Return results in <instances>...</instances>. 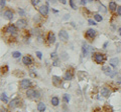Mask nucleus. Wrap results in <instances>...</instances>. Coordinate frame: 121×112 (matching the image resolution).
I'll return each instance as SVG.
<instances>
[{"instance_id":"obj_3","label":"nucleus","mask_w":121,"mask_h":112,"mask_svg":"<svg viewBox=\"0 0 121 112\" xmlns=\"http://www.w3.org/2000/svg\"><path fill=\"white\" fill-rule=\"evenodd\" d=\"M96 35H97V31L95 30V29H93V28L88 29V30L86 31V33H85L86 38L87 39H90V40H93L96 37Z\"/></svg>"},{"instance_id":"obj_22","label":"nucleus","mask_w":121,"mask_h":112,"mask_svg":"<svg viewBox=\"0 0 121 112\" xmlns=\"http://www.w3.org/2000/svg\"><path fill=\"white\" fill-rule=\"evenodd\" d=\"M94 20H95L96 22H101L102 20H103V17L101 16V14L99 13H96V14H94Z\"/></svg>"},{"instance_id":"obj_34","label":"nucleus","mask_w":121,"mask_h":112,"mask_svg":"<svg viewBox=\"0 0 121 112\" xmlns=\"http://www.w3.org/2000/svg\"><path fill=\"white\" fill-rule=\"evenodd\" d=\"M116 12H117V15H118V16H121V6H118V7H117Z\"/></svg>"},{"instance_id":"obj_16","label":"nucleus","mask_w":121,"mask_h":112,"mask_svg":"<svg viewBox=\"0 0 121 112\" xmlns=\"http://www.w3.org/2000/svg\"><path fill=\"white\" fill-rule=\"evenodd\" d=\"M52 84L55 85V86H60V84H62V79H60V77L59 76H52Z\"/></svg>"},{"instance_id":"obj_24","label":"nucleus","mask_w":121,"mask_h":112,"mask_svg":"<svg viewBox=\"0 0 121 112\" xmlns=\"http://www.w3.org/2000/svg\"><path fill=\"white\" fill-rule=\"evenodd\" d=\"M1 101L4 102V103L8 102V98H7V95H6L5 92H2V93H1Z\"/></svg>"},{"instance_id":"obj_18","label":"nucleus","mask_w":121,"mask_h":112,"mask_svg":"<svg viewBox=\"0 0 121 112\" xmlns=\"http://www.w3.org/2000/svg\"><path fill=\"white\" fill-rule=\"evenodd\" d=\"M36 108H37V110H39V112H43L45 109H47V106H45V104L43 102H39L37 103Z\"/></svg>"},{"instance_id":"obj_4","label":"nucleus","mask_w":121,"mask_h":112,"mask_svg":"<svg viewBox=\"0 0 121 112\" xmlns=\"http://www.w3.org/2000/svg\"><path fill=\"white\" fill-rule=\"evenodd\" d=\"M32 85L31 83V81H30L29 79H26V78H24V79H22L20 81V84H19V86L21 89H28L30 88V86Z\"/></svg>"},{"instance_id":"obj_9","label":"nucleus","mask_w":121,"mask_h":112,"mask_svg":"<svg viewBox=\"0 0 121 112\" xmlns=\"http://www.w3.org/2000/svg\"><path fill=\"white\" fill-rule=\"evenodd\" d=\"M48 11H50V9H48V5H41L39 8V14L41 16H48Z\"/></svg>"},{"instance_id":"obj_30","label":"nucleus","mask_w":121,"mask_h":112,"mask_svg":"<svg viewBox=\"0 0 121 112\" xmlns=\"http://www.w3.org/2000/svg\"><path fill=\"white\" fill-rule=\"evenodd\" d=\"M18 14H19L20 16H25V11L21 8H18Z\"/></svg>"},{"instance_id":"obj_15","label":"nucleus","mask_w":121,"mask_h":112,"mask_svg":"<svg viewBox=\"0 0 121 112\" xmlns=\"http://www.w3.org/2000/svg\"><path fill=\"white\" fill-rule=\"evenodd\" d=\"M35 93H36V90H35V89H27V91H26V96L30 99H35Z\"/></svg>"},{"instance_id":"obj_37","label":"nucleus","mask_w":121,"mask_h":112,"mask_svg":"<svg viewBox=\"0 0 121 112\" xmlns=\"http://www.w3.org/2000/svg\"><path fill=\"white\" fill-rule=\"evenodd\" d=\"M52 65H54V66H58L59 65V59H56V60L52 62Z\"/></svg>"},{"instance_id":"obj_36","label":"nucleus","mask_w":121,"mask_h":112,"mask_svg":"<svg viewBox=\"0 0 121 112\" xmlns=\"http://www.w3.org/2000/svg\"><path fill=\"white\" fill-rule=\"evenodd\" d=\"M87 2H88V0H80V4L82 6H85L87 4Z\"/></svg>"},{"instance_id":"obj_17","label":"nucleus","mask_w":121,"mask_h":112,"mask_svg":"<svg viewBox=\"0 0 121 112\" xmlns=\"http://www.w3.org/2000/svg\"><path fill=\"white\" fill-rule=\"evenodd\" d=\"M102 71H103L106 75H109V76H110L111 73L113 72L110 66H103V67H102Z\"/></svg>"},{"instance_id":"obj_19","label":"nucleus","mask_w":121,"mask_h":112,"mask_svg":"<svg viewBox=\"0 0 121 112\" xmlns=\"http://www.w3.org/2000/svg\"><path fill=\"white\" fill-rule=\"evenodd\" d=\"M109 63H110V65L112 67H116L117 65H118V63H119V59L118 58H111L110 60H109Z\"/></svg>"},{"instance_id":"obj_47","label":"nucleus","mask_w":121,"mask_h":112,"mask_svg":"<svg viewBox=\"0 0 121 112\" xmlns=\"http://www.w3.org/2000/svg\"><path fill=\"white\" fill-rule=\"evenodd\" d=\"M94 0H88V2H93Z\"/></svg>"},{"instance_id":"obj_26","label":"nucleus","mask_w":121,"mask_h":112,"mask_svg":"<svg viewBox=\"0 0 121 112\" xmlns=\"http://www.w3.org/2000/svg\"><path fill=\"white\" fill-rule=\"evenodd\" d=\"M21 56V53L19 51H14V52H12V57L13 58H19Z\"/></svg>"},{"instance_id":"obj_2","label":"nucleus","mask_w":121,"mask_h":112,"mask_svg":"<svg viewBox=\"0 0 121 112\" xmlns=\"http://www.w3.org/2000/svg\"><path fill=\"white\" fill-rule=\"evenodd\" d=\"M4 31L10 35H15L17 32V26L16 24H9L4 28Z\"/></svg>"},{"instance_id":"obj_13","label":"nucleus","mask_w":121,"mask_h":112,"mask_svg":"<svg viewBox=\"0 0 121 112\" xmlns=\"http://www.w3.org/2000/svg\"><path fill=\"white\" fill-rule=\"evenodd\" d=\"M111 94V90H110V88H108V87H103L101 89V95L103 96V97H109Z\"/></svg>"},{"instance_id":"obj_40","label":"nucleus","mask_w":121,"mask_h":112,"mask_svg":"<svg viewBox=\"0 0 121 112\" xmlns=\"http://www.w3.org/2000/svg\"><path fill=\"white\" fill-rule=\"evenodd\" d=\"M68 18H70V14H66L65 17H64V19H68Z\"/></svg>"},{"instance_id":"obj_38","label":"nucleus","mask_w":121,"mask_h":112,"mask_svg":"<svg viewBox=\"0 0 121 112\" xmlns=\"http://www.w3.org/2000/svg\"><path fill=\"white\" fill-rule=\"evenodd\" d=\"M33 72H35V71H32V70H31V71H30V72H29L30 76H31V77H36V73H33Z\"/></svg>"},{"instance_id":"obj_48","label":"nucleus","mask_w":121,"mask_h":112,"mask_svg":"<svg viewBox=\"0 0 121 112\" xmlns=\"http://www.w3.org/2000/svg\"><path fill=\"white\" fill-rule=\"evenodd\" d=\"M119 33H120V35H121V28H119Z\"/></svg>"},{"instance_id":"obj_49","label":"nucleus","mask_w":121,"mask_h":112,"mask_svg":"<svg viewBox=\"0 0 121 112\" xmlns=\"http://www.w3.org/2000/svg\"><path fill=\"white\" fill-rule=\"evenodd\" d=\"M117 1H121V0H117Z\"/></svg>"},{"instance_id":"obj_6","label":"nucleus","mask_w":121,"mask_h":112,"mask_svg":"<svg viewBox=\"0 0 121 112\" xmlns=\"http://www.w3.org/2000/svg\"><path fill=\"white\" fill-rule=\"evenodd\" d=\"M20 103H21V100H20L19 98H14V99H12V100H11V101L9 102L8 106H9L10 109H14V108H16V107L19 106Z\"/></svg>"},{"instance_id":"obj_35","label":"nucleus","mask_w":121,"mask_h":112,"mask_svg":"<svg viewBox=\"0 0 121 112\" xmlns=\"http://www.w3.org/2000/svg\"><path fill=\"white\" fill-rule=\"evenodd\" d=\"M51 58L52 59H56V51H54V52H52L51 53Z\"/></svg>"},{"instance_id":"obj_28","label":"nucleus","mask_w":121,"mask_h":112,"mask_svg":"<svg viewBox=\"0 0 121 112\" xmlns=\"http://www.w3.org/2000/svg\"><path fill=\"white\" fill-rule=\"evenodd\" d=\"M69 3H70V6H71V8H72V9H74V10L77 9V6L75 5L74 0H69Z\"/></svg>"},{"instance_id":"obj_33","label":"nucleus","mask_w":121,"mask_h":112,"mask_svg":"<svg viewBox=\"0 0 121 112\" xmlns=\"http://www.w3.org/2000/svg\"><path fill=\"white\" fill-rule=\"evenodd\" d=\"M88 23H89V25H97L96 24V21L95 20H92V19H88Z\"/></svg>"},{"instance_id":"obj_23","label":"nucleus","mask_w":121,"mask_h":112,"mask_svg":"<svg viewBox=\"0 0 121 112\" xmlns=\"http://www.w3.org/2000/svg\"><path fill=\"white\" fill-rule=\"evenodd\" d=\"M63 100L65 103H69L70 100H71V97H70V94H68V93H65V94L63 95Z\"/></svg>"},{"instance_id":"obj_41","label":"nucleus","mask_w":121,"mask_h":112,"mask_svg":"<svg viewBox=\"0 0 121 112\" xmlns=\"http://www.w3.org/2000/svg\"><path fill=\"white\" fill-rule=\"evenodd\" d=\"M108 43H109V42H105V43H104V45H103V48H104V49H105V48H106V47H107V45H108Z\"/></svg>"},{"instance_id":"obj_46","label":"nucleus","mask_w":121,"mask_h":112,"mask_svg":"<svg viewBox=\"0 0 121 112\" xmlns=\"http://www.w3.org/2000/svg\"><path fill=\"white\" fill-rule=\"evenodd\" d=\"M64 112H69V111H68V110L66 109V106H65V107H64Z\"/></svg>"},{"instance_id":"obj_1","label":"nucleus","mask_w":121,"mask_h":112,"mask_svg":"<svg viewBox=\"0 0 121 112\" xmlns=\"http://www.w3.org/2000/svg\"><path fill=\"white\" fill-rule=\"evenodd\" d=\"M94 56V60L97 64H104V62L106 61V55L103 53H95Z\"/></svg>"},{"instance_id":"obj_39","label":"nucleus","mask_w":121,"mask_h":112,"mask_svg":"<svg viewBox=\"0 0 121 112\" xmlns=\"http://www.w3.org/2000/svg\"><path fill=\"white\" fill-rule=\"evenodd\" d=\"M116 82H117V83H118V84H121V77H119L118 79L116 80Z\"/></svg>"},{"instance_id":"obj_42","label":"nucleus","mask_w":121,"mask_h":112,"mask_svg":"<svg viewBox=\"0 0 121 112\" xmlns=\"http://www.w3.org/2000/svg\"><path fill=\"white\" fill-rule=\"evenodd\" d=\"M1 112H8V111H7V109H5V108H1Z\"/></svg>"},{"instance_id":"obj_11","label":"nucleus","mask_w":121,"mask_h":112,"mask_svg":"<svg viewBox=\"0 0 121 112\" xmlns=\"http://www.w3.org/2000/svg\"><path fill=\"white\" fill-rule=\"evenodd\" d=\"M16 26H17V28H19V29H23L26 27V25H27V21H26L25 19H23V18H21V19H18L16 21Z\"/></svg>"},{"instance_id":"obj_21","label":"nucleus","mask_w":121,"mask_h":112,"mask_svg":"<svg viewBox=\"0 0 121 112\" xmlns=\"http://www.w3.org/2000/svg\"><path fill=\"white\" fill-rule=\"evenodd\" d=\"M117 4H116V2L114 1H111V2H109V9H110V11H115L117 9Z\"/></svg>"},{"instance_id":"obj_43","label":"nucleus","mask_w":121,"mask_h":112,"mask_svg":"<svg viewBox=\"0 0 121 112\" xmlns=\"http://www.w3.org/2000/svg\"><path fill=\"white\" fill-rule=\"evenodd\" d=\"M60 2H62L63 4H66V3H67V1H66V0H60Z\"/></svg>"},{"instance_id":"obj_27","label":"nucleus","mask_w":121,"mask_h":112,"mask_svg":"<svg viewBox=\"0 0 121 112\" xmlns=\"http://www.w3.org/2000/svg\"><path fill=\"white\" fill-rule=\"evenodd\" d=\"M33 21H35V23H39V22H40V14H36V15L33 16Z\"/></svg>"},{"instance_id":"obj_32","label":"nucleus","mask_w":121,"mask_h":112,"mask_svg":"<svg viewBox=\"0 0 121 112\" xmlns=\"http://www.w3.org/2000/svg\"><path fill=\"white\" fill-rule=\"evenodd\" d=\"M35 55H36V57L39 58V59H41V58H43V54H41V52H40V51H36Z\"/></svg>"},{"instance_id":"obj_45","label":"nucleus","mask_w":121,"mask_h":112,"mask_svg":"<svg viewBox=\"0 0 121 112\" xmlns=\"http://www.w3.org/2000/svg\"><path fill=\"white\" fill-rule=\"evenodd\" d=\"M48 1H50L51 3H55V2H56V0H48Z\"/></svg>"},{"instance_id":"obj_7","label":"nucleus","mask_w":121,"mask_h":112,"mask_svg":"<svg viewBox=\"0 0 121 112\" xmlns=\"http://www.w3.org/2000/svg\"><path fill=\"white\" fill-rule=\"evenodd\" d=\"M22 63L25 65V66H30L33 64V59L31 58L30 55H26L22 57Z\"/></svg>"},{"instance_id":"obj_14","label":"nucleus","mask_w":121,"mask_h":112,"mask_svg":"<svg viewBox=\"0 0 121 112\" xmlns=\"http://www.w3.org/2000/svg\"><path fill=\"white\" fill-rule=\"evenodd\" d=\"M73 77H74L73 71L68 70V71L65 73V75H64V80H65V81H71L72 79H73Z\"/></svg>"},{"instance_id":"obj_25","label":"nucleus","mask_w":121,"mask_h":112,"mask_svg":"<svg viewBox=\"0 0 121 112\" xmlns=\"http://www.w3.org/2000/svg\"><path fill=\"white\" fill-rule=\"evenodd\" d=\"M99 11L102 13H106L107 12V8H106L103 4H99Z\"/></svg>"},{"instance_id":"obj_12","label":"nucleus","mask_w":121,"mask_h":112,"mask_svg":"<svg viewBox=\"0 0 121 112\" xmlns=\"http://www.w3.org/2000/svg\"><path fill=\"white\" fill-rule=\"evenodd\" d=\"M89 46L90 45H88V44L85 43V42L82 44V53H83V55H84V56H88L91 53Z\"/></svg>"},{"instance_id":"obj_10","label":"nucleus","mask_w":121,"mask_h":112,"mask_svg":"<svg viewBox=\"0 0 121 112\" xmlns=\"http://www.w3.org/2000/svg\"><path fill=\"white\" fill-rule=\"evenodd\" d=\"M59 37H60V39L62 41L66 42V41L69 40V33H68L66 30H60L59 32Z\"/></svg>"},{"instance_id":"obj_20","label":"nucleus","mask_w":121,"mask_h":112,"mask_svg":"<svg viewBox=\"0 0 121 112\" xmlns=\"http://www.w3.org/2000/svg\"><path fill=\"white\" fill-rule=\"evenodd\" d=\"M51 102H52V104L54 106H58L59 104H60V99H59V97H56V96H54L52 98V100H51Z\"/></svg>"},{"instance_id":"obj_5","label":"nucleus","mask_w":121,"mask_h":112,"mask_svg":"<svg viewBox=\"0 0 121 112\" xmlns=\"http://www.w3.org/2000/svg\"><path fill=\"white\" fill-rule=\"evenodd\" d=\"M2 16H3V18H4V19H6V20H12L13 17H14V13H13L12 10L7 9V10L4 11V13H2Z\"/></svg>"},{"instance_id":"obj_8","label":"nucleus","mask_w":121,"mask_h":112,"mask_svg":"<svg viewBox=\"0 0 121 112\" xmlns=\"http://www.w3.org/2000/svg\"><path fill=\"white\" fill-rule=\"evenodd\" d=\"M47 42H48V44H54V43H56V35H55V33L52 31H50L48 33Z\"/></svg>"},{"instance_id":"obj_29","label":"nucleus","mask_w":121,"mask_h":112,"mask_svg":"<svg viewBox=\"0 0 121 112\" xmlns=\"http://www.w3.org/2000/svg\"><path fill=\"white\" fill-rule=\"evenodd\" d=\"M30 2H31V5H32V6H35V7H36L37 5H39V4L40 0H30Z\"/></svg>"},{"instance_id":"obj_44","label":"nucleus","mask_w":121,"mask_h":112,"mask_svg":"<svg viewBox=\"0 0 121 112\" xmlns=\"http://www.w3.org/2000/svg\"><path fill=\"white\" fill-rule=\"evenodd\" d=\"M52 12H55V13H58L59 11H58V10H56V9H52Z\"/></svg>"},{"instance_id":"obj_31","label":"nucleus","mask_w":121,"mask_h":112,"mask_svg":"<svg viewBox=\"0 0 121 112\" xmlns=\"http://www.w3.org/2000/svg\"><path fill=\"white\" fill-rule=\"evenodd\" d=\"M5 4H6V0H0V6H1V9L4 8Z\"/></svg>"}]
</instances>
